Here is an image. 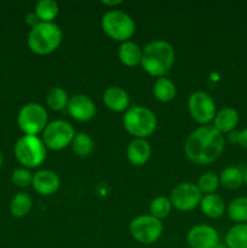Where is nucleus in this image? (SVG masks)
Masks as SVG:
<instances>
[{
  "label": "nucleus",
  "mask_w": 247,
  "mask_h": 248,
  "mask_svg": "<svg viewBox=\"0 0 247 248\" xmlns=\"http://www.w3.org/2000/svg\"><path fill=\"white\" fill-rule=\"evenodd\" d=\"M215 248H228V246L225 244H218Z\"/></svg>",
  "instance_id": "34"
},
{
  "label": "nucleus",
  "mask_w": 247,
  "mask_h": 248,
  "mask_svg": "<svg viewBox=\"0 0 247 248\" xmlns=\"http://www.w3.org/2000/svg\"><path fill=\"white\" fill-rule=\"evenodd\" d=\"M188 109L194 120L200 124L210 123L216 116V103L205 91H196L188 98Z\"/></svg>",
  "instance_id": "10"
},
{
  "label": "nucleus",
  "mask_w": 247,
  "mask_h": 248,
  "mask_svg": "<svg viewBox=\"0 0 247 248\" xmlns=\"http://www.w3.org/2000/svg\"><path fill=\"white\" fill-rule=\"evenodd\" d=\"M143 50L131 40L123 41L119 47V58L126 65H136L140 63Z\"/></svg>",
  "instance_id": "19"
},
{
  "label": "nucleus",
  "mask_w": 247,
  "mask_h": 248,
  "mask_svg": "<svg viewBox=\"0 0 247 248\" xmlns=\"http://www.w3.org/2000/svg\"><path fill=\"white\" fill-rule=\"evenodd\" d=\"M240 115L239 111L230 107L222 108L219 111L216 113L215 116V127L219 131L220 133L232 132L239 125Z\"/></svg>",
  "instance_id": "17"
},
{
  "label": "nucleus",
  "mask_w": 247,
  "mask_h": 248,
  "mask_svg": "<svg viewBox=\"0 0 247 248\" xmlns=\"http://www.w3.org/2000/svg\"><path fill=\"white\" fill-rule=\"evenodd\" d=\"M12 182L17 186L26 188L33 182V176L27 169H16L12 172Z\"/></svg>",
  "instance_id": "30"
},
{
  "label": "nucleus",
  "mask_w": 247,
  "mask_h": 248,
  "mask_svg": "<svg viewBox=\"0 0 247 248\" xmlns=\"http://www.w3.org/2000/svg\"><path fill=\"white\" fill-rule=\"evenodd\" d=\"M102 28L110 38L126 41L133 35L136 29L132 17L121 10H109L102 17Z\"/></svg>",
  "instance_id": "6"
},
{
  "label": "nucleus",
  "mask_w": 247,
  "mask_h": 248,
  "mask_svg": "<svg viewBox=\"0 0 247 248\" xmlns=\"http://www.w3.org/2000/svg\"><path fill=\"white\" fill-rule=\"evenodd\" d=\"M38 16H36V14L35 12H33V14H28L26 16V21L28 22L29 24H31V26H35V24H38L39 22H38Z\"/></svg>",
  "instance_id": "32"
},
{
  "label": "nucleus",
  "mask_w": 247,
  "mask_h": 248,
  "mask_svg": "<svg viewBox=\"0 0 247 248\" xmlns=\"http://www.w3.org/2000/svg\"><path fill=\"white\" fill-rule=\"evenodd\" d=\"M46 103L53 110H62L68 106V93L64 89L60 86H53L46 92Z\"/></svg>",
  "instance_id": "24"
},
{
  "label": "nucleus",
  "mask_w": 247,
  "mask_h": 248,
  "mask_svg": "<svg viewBox=\"0 0 247 248\" xmlns=\"http://www.w3.org/2000/svg\"><path fill=\"white\" fill-rule=\"evenodd\" d=\"M153 92L159 101L170 102L173 99L174 94H176V85L169 78H157L154 87H153Z\"/></svg>",
  "instance_id": "21"
},
{
  "label": "nucleus",
  "mask_w": 247,
  "mask_h": 248,
  "mask_svg": "<svg viewBox=\"0 0 247 248\" xmlns=\"http://www.w3.org/2000/svg\"><path fill=\"white\" fill-rule=\"evenodd\" d=\"M201 211L210 218L222 217L225 211L224 200L217 194H206L201 199Z\"/></svg>",
  "instance_id": "18"
},
{
  "label": "nucleus",
  "mask_w": 247,
  "mask_h": 248,
  "mask_svg": "<svg viewBox=\"0 0 247 248\" xmlns=\"http://www.w3.org/2000/svg\"><path fill=\"white\" fill-rule=\"evenodd\" d=\"M58 4L55 0H40L35 5V14L41 22H52L58 15Z\"/></svg>",
  "instance_id": "26"
},
{
  "label": "nucleus",
  "mask_w": 247,
  "mask_h": 248,
  "mask_svg": "<svg viewBox=\"0 0 247 248\" xmlns=\"http://www.w3.org/2000/svg\"><path fill=\"white\" fill-rule=\"evenodd\" d=\"M102 2H103V4H106V5H116V4H121L123 1H121V0H114V1H113V0H111V1H108V0H103Z\"/></svg>",
  "instance_id": "33"
},
{
  "label": "nucleus",
  "mask_w": 247,
  "mask_h": 248,
  "mask_svg": "<svg viewBox=\"0 0 247 248\" xmlns=\"http://www.w3.org/2000/svg\"><path fill=\"white\" fill-rule=\"evenodd\" d=\"M224 149V136L213 125L200 126L188 136L185 140V154L195 164H210L222 155Z\"/></svg>",
  "instance_id": "1"
},
{
  "label": "nucleus",
  "mask_w": 247,
  "mask_h": 248,
  "mask_svg": "<svg viewBox=\"0 0 247 248\" xmlns=\"http://www.w3.org/2000/svg\"><path fill=\"white\" fill-rule=\"evenodd\" d=\"M72 148L73 152L79 155V156H86V155H90L92 153L94 148V143L87 133L79 132L75 135L74 140H73Z\"/></svg>",
  "instance_id": "27"
},
{
  "label": "nucleus",
  "mask_w": 247,
  "mask_h": 248,
  "mask_svg": "<svg viewBox=\"0 0 247 248\" xmlns=\"http://www.w3.org/2000/svg\"><path fill=\"white\" fill-rule=\"evenodd\" d=\"M150 155H152V148L144 138H136L128 144L127 159L132 165L142 166L149 160Z\"/></svg>",
  "instance_id": "15"
},
{
  "label": "nucleus",
  "mask_w": 247,
  "mask_h": 248,
  "mask_svg": "<svg viewBox=\"0 0 247 248\" xmlns=\"http://www.w3.org/2000/svg\"><path fill=\"white\" fill-rule=\"evenodd\" d=\"M186 240L191 248H215L219 244V235L211 225L198 224L189 230Z\"/></svg>",
  "instance_id": "12"
},
{
  "label": "nucleus",
  "mask_w": 247,
  "mask_h": 248,
  "mask_svg": "<svg viewBox=\"0 0 247 248\" xmlns=\"http://www.w3.org/2000/svg\"><path fill=\"white\" fill-rule=\"evenodd\" d=\"M130 232L140 244H153L161 236L162 223L150 215L138 216L130 223Z\"/></svg>",
  "instance_id": "9"
},
{
  "label": "nucleus",
  "mask_w": 247,
  "mask_h": 248,
  "mask_svg": "<svg viewBox=\"0 0 247 248\" xmlns=\"http://www.w3.org/2000/svg\"><path fill=\"white\" fill-rule=\"evenodd\" d=\"M237 143L247 149V127L237 133Z\"/></svg>",
  "instance_id": "31"
},
{
  "label": "nucleus",
  "mask_w": 247,
  "mask_h": 248,
  "mask_svg": "<svg viewBox=\"0 0 247 248\" xmlns=\"http://www.w3.org/2000/svg\"><path fill=\"white\" fill-rule=\"evenodd\" d=\"M31 205H33V201H31V196L27 193L21 191L12 198L11 203H10V210L15 217H24L31 211Z\"/></svg>",
  "instance_id": "25"
},
{
  "label": "nucleus",
  "mask_w": 247,
  "mask_h": 248,
  "mask_svg": "<svg viewBox=\"0 0 247 248\" xmlns=\"http://www.w3.org/2000/svg\"><path fill=\"white\" fill-rule=\"evenodd\" d=\"M103 102L111 110L123 111L127 109L128 103H130V97L123 87L110 86L104 91Z\"/></svg>",
  "instance_id": "16"
},
{
  "label": "nucleus",
  "mask_w": 247,
  "mask_h": 248,
  "mask_svg": "<svg viewBox=\"0 0 247 248\" xmlns=\"http://www.w3.org/2000/svg\"><path fill=\"white\" fill-rule=\"evenodd\" d=\"M123 123L127 132L137 138H144L152 135L156 128V116L147 107L135 106L126 110Z\"/></svg>",
  "instance_id": "4"
},
{
  "label": "nucleus",
  "mask_w": 247,
  "mask_h": 248,
  "mask_svg": "<svg viewBox=\"0 0 247 248\" xmlns=\"http://www.w3.org/2000/svg\"><path fill=\"white\" fill-rule=\"evenodd\" d=\"M201 191L193 183L177 184L171 193V202L181 211H190L201 202Z\"/></svg>",
  "instance_id": "11"
},
{
  "label": "nucleus",
  "mask_w": 247,
  "mask_h": 248,
  "mask_svg": "<svg viewBox=\"0 0 247 248\" xmlns=\"http://www.w3.org/2000/svg\"><path fill=\"white\" fill-rule=\"evenodd\" d=\"M219 182L224 188L237 189L244 183V172L236 166H229L222 171Z\"/></svg>",
  "instance_id": "22"
},
{
  "label": "nucleus",
  "mask_w": 247,
  "mask_h": 248,
  "mask_svg": "<svg viewBox=\"0 0 247 248\" xmlns=\"http://www.w3.org/2000/svg\"><path fill=\"white\" fill-rule=\"evenodd\" d=\"M67 107L70 115L79 121L91 120L96 114V106L86 94H74L69 99Z\"/></svg>",
  "instance_id": "13"
},
{
  "label": "nucleus",
  "mask_w": 247,
  "mask_h": 248,
  "mask_svg": "<svg viewBox=\"0 0 247 248\" xmlns=\"http://www.w3.org/2000/svg\"><path fill=\"white\" fill-rule=\"evenodd\" d=\"M228 248H247V223L235 224L225 235Z\"/></svg>",
  "instance_id": "20"
},
{
  "label": "nucleus",
  "mask_w": 247,
  "mask_h": 248,
  "mask_svg": "<svg viewBox=\"0 0 247 248\" xmlns=\"http://www.w3.org/2000/svg\"><path fill=\"white\" fill-rule=\"evenodd\" d=\"M33 188L41 195H52L60 188V177L51 170H41L33 176Z\"/></svg>",
  "instance_id": "14"
},
{
  "label": "nucleus",
  "mask_w": 247,
  "mask_h": 248,
  "mask_svg": "<svg viewBox=\"0 0 247 248\" xmlns=\"http://www.w3.org/2000/svg\"><path fill=\"white\" fill-rule=\"evenodd\" d=\"M171 207L172 202L170 199L165 198V196H156L155 199H153L149 205L150 216L157 218V219H161L170 215Z\"/></svg>",
  "instance_id": "28"
},
{
  "label": "nucleus",
  "mask_w": 247,
  "mask_h": 248,
  "mask_svg": "<svg viewBox=\"0 0 247 248\" xmlns=\"http://www.w3.org/2000/svg\"><path fill=\"white\" fill-rule=\"evenodd\" d=\"M2 165V155H1V152H0V167H1Z\"/></svg>",
  "instance_id": "36"
},
{
  "label": "nucleus",
  "mask_w": 247,
  "mask_h": 248,
  "mask_svg": "<svg viewBox=\"0 0 247 248\" xmlns=\"http://www.w3.org/2000/svg\"><path fill=\"white\" fill-rule=\"evenodd\" d=\"M228 216L232 222L237 223H247V198L246 196H240L232 200V202L228 206Z\"/></svg>",
  "instance_id": "23"
},
{
  "label": "nucleus",
  "mask_w": 247,
  "mask_h": 248,
  "mask_svg": "<svg viewBox=\"0 0 247 248\" xmlns=\"http://www.w3.org/2000/svg\"><path fill=\"white\" fill-rule=\"evenodd\" d=\"M174 62L173 46L166 40L150 41L143 48L142 64L143 69L153 77H164L171 70Z\"/></svg>",
  "instance_id": "2"
},
{
  "label": "nucleus",
  "mask_w": 247,
  "mask_h": 248,
  "mask_svg": "<svg viewBox=\"0 0 247 248\" xmlns=\"http://www.w3.org/2000/svg\"><path fill=\"white\" fill-rule=\"evenodd\" d=\"M15 155L26 167H36L46 159V145L34 135H24L15 144Z\"/></svg>",
  "instance_id": "5"
},
{
  "label": "nucleus",
  "mask_w": 247,
  "mask_h": 248,
  "mask_svg": "<svg viewBox=\"0 0 247 248\" xmlns=\"http://www.w3.org/2000/svg\"><path fill=\"white\" fill-rule=\"evenodd\" d=\"M244 182L247 184V169L245 170V172H244Z\"/></svg>",
  "instance_id": "35"
},
{
  "label": "nucleus",
  "mask_w": 247,
  "mask_h": 248,
  "mask_svg": "<svg viewBox=\"0 0 247 248\" xmlns=\"http://www.w3.org/2000/svg\"><path fill=\"white\" fill-rule=\"evenodd\" d=\"M219 177L213 172H206L201 174L198 179V188L201 193L212 194L219 186Z\"/></svg>",
  "instance_id": "29"
},
{
  "label": "nucleus",
  "mask_w": 247,
  "mask_h": 248,
  "mask_svg": "<svg viewBox=\"0 0 247 248\" xmlns=\"http://www.w3.org/2000/svg\"><path fill=\"white\" fill-rule=\"evenodd\" d=\"M74 137V127L65 120L51 121L43 131V142L46 147L53 150L64 149L72 144Z\"/></svg>",
  "instance_id": "8"
},
{
  "label": "nucleus",
  "mask_w": 247,
  "mask_h": 248,
  "mask_svg": "<svg viewBox=\"0 0 247 248\" xmlns=\"http://www.w3.org/2000/svg\"><path fill=\"white\" fill-rule=\"evenodd\" d=\"M17 123L26 135L36 136L47 126V111L41 104L28 103L19 110Z\"/></svg>",
  "instance_id": "7"
},
{
  "label": "nucleus",
  "mask_w": 247,
  "mask_h": 248,
  "mask_svg": "<svg viewBox=\"0 0 247 248\" xmlns=\"http://www.w3.org/2000/svg\"><path fill=\"white\" fill-rule=\"evenodd\" d=\"M62 41V31L53 22H39L31 28L28 36V45L38 55L53 52Z\"/></svg>",
  "instance_id": "3"
}]
</instances>
